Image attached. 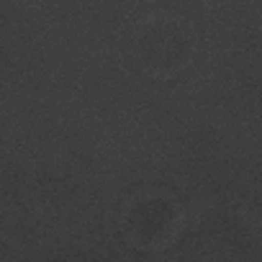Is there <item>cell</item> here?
<instances>
[{"instance_id":"1","label":"cell","mask_w":262,"mask_h":262,"mask_svg":"<svg viewBox=\"0 0 262 262\" xmlns=\"http://www.w3.org/2000/svg\"><path fill=\"white\" fill-rule=\"evenodd\" d=\"M183 221L178 203L162 193H144L128 201L121 213V229L131 244L155 249L172 242Z\"/></svg>"}]
</instances>
